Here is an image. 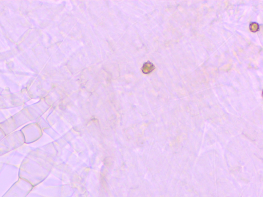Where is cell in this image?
I'll use <instances>...</instances> for the list:
<instances>
[{
  "mask_svg": "<svg viewBox=\"0 0 263 197\" xmlns=\"http://www.w3.org/2000/svg\"><path fill=\"white\" fill-rule=\"evenodd\" d=\"M155 68L154 64L148 61L144 63L142 68V72L144 74H149L154 70Z\"/></svg>",
  "mask_w": 263,
  "mask_h": 197,
  "instance_id": "cell-1",
  "label": "cell"
},
{
  "mask_svg": "<svg viewBox=\"0 0 263 197\" xmlns=\"http://www.w3.org/2000/svg\"><path fill=\"white\" fill-rule=\"evenodd\" d=\"M249 28L251 32L256 33L259 30V25L257 22H252L249 26Z\"/></svg>",
  "mask_w": 263,
  "mask_h": 197,
  "instance_id": "cell-2",
  "label": "cell"
}]
</instances>
